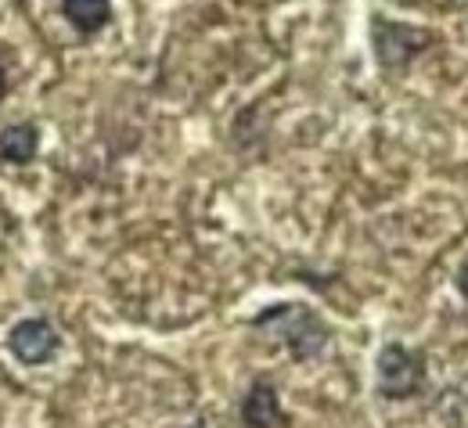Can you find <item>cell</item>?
<instances>
[{
    "label": "cell",
    "instance_id": "obj_1",
    "mask_svg": "<svg viewBox=\"0 0 468 428\" xmlns=\"http://www.w3.org/2000/svg\"><path fill=\"white\" fill-rule=\"evenodd\" d=\"M252 328L256 331H274L289 346V353H292L295 360L321 357L324 346H328V339H332L328 324L310 306H299V303H282L263 309V313H256L252 317Z\"/></svg>",
    "mask_w": 468,
    "mask_h": 428
},
{
    "label": "cell",
    "instance_id": "obj_2",
    "mask_svg": "<svg viewBox=\"0 0 468 428\" xmlns=\"http://www.w3.org/2000/svg\"><path fill=\"white\" fill-rule=\"evenodd\" d=\"M421 381H425V357L421 353H414L400 342L382 346V353H378V392L386 400L418 396Z\"/></svg>",
    "mask_w": 468,
    "mask_h": 428
},
{
    "label": "cell",
    "instance_id": "obj_3",
    "mask_svg": "<svg viewBox=\"0 0 468 428\" xmlns=\"http://www.w3.org/2000/svg\"><path fill=\"white\" fill-rule=\"evenodd\" d=\"M58 346H61L58 331H55V324L44 320V317L18 320V324L11 328V335H7V350L29 367L48 364V360L58 353Z\"/></svg>",
    "mask_w": 468,
    "mask_h": 428
},
{
    "label": "cell",
    "instance_id": "obj_4",
    "mask_svg": "<svg viewBox=\"0 0 468 428\" xmlns=\"http://www.w3.org/2000/svg\"><path fill=\"white\" fill-rule=\"evenodd\" d=\"M371 40H375V55L386 68L393 65H408L425 44L429 37L410 29V26H400V22H386V18H375V29H371Z\"/></svg>",
    "mask_w": 468,
    "mask_h": 428
},
{
    "label": "cell",
    "instance_id": "obj_5",
    "mask_svg": "<svg viewBox=\"0 0 468 428\" xmlns=\"http://www.w3.org/2000/svg\"><path fill=\"white\" fill-rule=\"evenodd\" d=\"M241 422L245 428H278L285 425L282 418V403H278V392L271 381H256L241 403Z\"/></svg>",
    "mask_w": 468,
    "mask_h": 428
},
{
    "label": "cell",
    "instance_id": "obj_6",
    "mask_svg": "<svg viewBox=\"0 0 468 428\" xmlns=\"http://www.w3.org/2000/svg\"><path fill=\"white\" fill-rule=\"evenodd\" d=\"M37 148H40V133L33 122H11L0 130V159L4 162L26 166L37 159Z\"/></svg>",
    "mask_w": 468,
    "mask_h": 428
},
{
    "label": "cell",
    "instance_id": "obj_7",
    "mask_svg": "<svg viewBox=\"0 0 468 428\" xmlns=\"http://www.w3.org/2000/svg\"><path fill=\"white\" fill-rule=\"evenodd\" d=\"M61 7H65V18L80 33H98L112 18V4L109 0H61Z\"/></svg>",
    "mask_w": 468,
    "mask_h": 428
},
{
    "label": "cell",
    "instance_id": "obj_8",
    "mask_svg": "<svg viewBox=\"0 0 468 428\" xmlns=\"http://www.w3.org/2000/svg\"><path fill=\"white\" fill-rule=\"evenodd\" d=\"M458 288H462V296L468 299V263L462 266V274H458Z\"/></svg>",
    "mask_w": 468,
    "mask_h": 428
},
{
    "label": "cell",
    "instance_id": "obj_9",
    "mask_svg": "<svg viewBox=\"0 0 468 428\" xmlns=\"http://www.w3.org/2000/svg\"><path fill=\"white\" fill-rule=\"evenodd\" d=\"M4 94H7V72L0 68V101H4Z\"/></svg>",
    "mask_w": 468,
    "mask_h": 428
},
{
    "label": "cell",
    "instance_id": "obj_10",
    "mask_svg": "<svg viewBox=\"0 0 468 428\" xmlns=\"http://www.w3.org/2000/svg\"><path fill=\"white\" fill-rule=\"evenodd\" d=\"M195 428H202V425H195Z\"/></svg>",
    "mask_w": 468,
    "mask_h": 428
}]
</instances>
